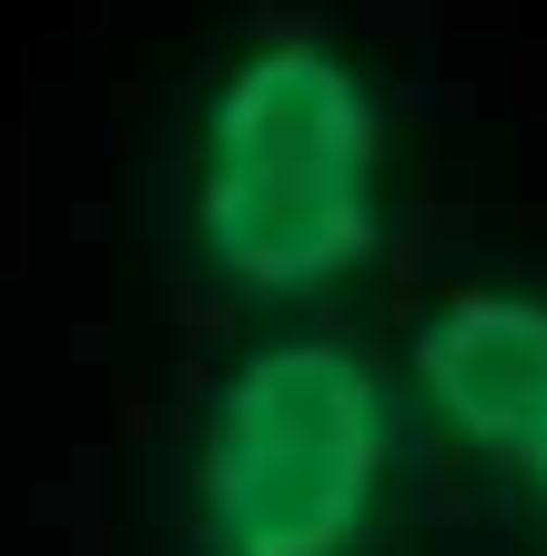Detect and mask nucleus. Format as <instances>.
I'll return each instance as SVG.
<instances>
[{
    "label": "nucleus",
    "instance_id": "nucleus-1",
    "mask_svg": "<svg viewBox=\"0 0 547 556\" xmlns=\"http://www.w3.org/2000/svg\"><path fill=\"white\" fill-rule=\"evenodd\" d=\"M192 264L295 304L385 243V102L325 30H264L203 81L183 162Z\"/></svg>",
    "mask_w": 547,
    "mask_h": 556
},
{
    "label": "nucleus",
    "instance_id": "nucleus-2",
    "mask_svg": "<svg viewBox=\"0 0 547 556\" xmlns=\"http://www.w3.org/2000/svg\"><path fill=\"white\" fill-rule=\"evenodd\" d=\"M396 476V395L345 334H264L203 395L183 466L192 556H356Z\"/></svg>",
    "mask_w": 547,
    "mask_h": 556
},
{
    "label": "nucleus",
    "instance_id": "nucleus-3",
    "mask_svg": "<svg viewBox=\"0 0 547 556\" xmlns=\"http://www.w3.org/2000/svg\"><path fill=\"white\" fill-rule=\"evenodd\" d=\"M415 384L476 455H507L547 415V293H457L415 334Z\"/></svg>",
    "mask_w": 547,
    "mask_h": 556
},
{
    "label": "nucleus",
    "instance_id": "nucleus-4",
    "mask_svg": "<svg viewBox=\"0 0 547 556\" xmlns=\"http://www.w3.org/2000/svg\"><path fill=\"white\" fill-rule=\"evenodd\" d=\"M518 466H527V485H537V496H547V415H537V435L518 445Z\"/></svg>",
    "mask_w": 547,
    "mask_h": 556
}]
</instances>
